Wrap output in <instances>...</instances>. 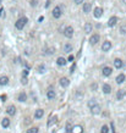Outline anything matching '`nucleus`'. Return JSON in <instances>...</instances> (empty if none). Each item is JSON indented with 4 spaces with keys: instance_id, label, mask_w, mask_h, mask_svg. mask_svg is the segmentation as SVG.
<instances>
[{
    "instance_id": "f257e3e1",
    "label": "nucleus",
    "mask_w": 126,
    "mask_h": 133,
    "mask_svg": "<svg viewBox=\"0 0 126 133\" xmlns=\"http://www.w3.org/2000/svg\"><path fill=\"white\" fill-rule=\"evenodd\" d=\"M28 22V20L26 19V17H21L16 21V23H15V27L17 29H23V27L26 26V23Z\"/></svg>"
},
{
    "instance_id": "f8f14e48",
    "label": "nucleus",
    "mask_w": 126,
    "mask_h": 133,
    "mask_svg": "<svg viewBox=\"0 0 126 133\" xmlns=\"http://www.w3.org/2000/svg\"><path fill=\"white\" fill-rule=\"evenodd\" d=\"M60 84H61V87H69V84H70V81H69V78H66V77H62V78H60Z\"/></svg>"
},
{
    "instance_id": "2f4dec72",
    "label": "nucleus",
    "mask_w": 126,
    "mask_h": 133,
    "mask_svg": "<svg viewBox=\"0 0 126 133\" xmlns=\"http://www.w3.org/2000/svg\"><path fill=\"white\" fill-rule=\"evenodd\" d=\"M27 82H28L27 77H22V79H21V83H22V84H27Z\"/></svg>"
},
{
    "instance_id": "f3484780",
    "label": "nucleus",
    "mask_w": 126,
    "mask_h": 133,
    "mask_svg": "<svg viewBox=\"0 0 126 133\" xmlns=\"http://www.w3.org/2000/svg\"><path fill=\"white\" fill-rule=\"evenodd\" d=\"M111 72H113L111 67H104V68H103V75H104L105 77L110 76V75H111Z\"/></svg>"
},
{
    "instance_id": "f704fd0d",
    "label": "nucleus",
    "mask_w": 126,
    "mask_h": 133,
    "mask_svg": "<svg viewBox=\"0 0 126 133\" xmlns=\"http://www.w3.org/2000/svg\"><path fill=\"white\" fill-rule=\"evenodd\" d=\"M54 121H56V117H55V118H54V117H51V118H50V121L48 122V126H51V123H53Z\"/></svg>"
},
{
    "instance_id": "7ed1b4c3",
    "label": "nucleus",
    "mask_w": 126,
    "mask_h": 133,
    "mask_svg": "<svg viewBox=\"0 0 126 133\" xmlns=\"http://www.w3.org/2000/svg\"><path fill=\"white\" fill-rule=\"evenodd\" d=\"M61 14H62V12H61V10H60L59 6H56L55 9L53 10V17H54V19H59V17L61 16Z\"/></svg>"
},
{
    "instance_id": "aec40b11",
    "label": "nucleus",
    "mask_w": 126,
    "mask_h": 133,
    "mask_svg": "<svg viewBox=\"0 0 126 133\" xmlns=\"http://www.w3.org/2000/svg\"><path fill=\"white\" fill-rule=\"evenodd\" d=\"M9 83V78L6 76H3L0 77V86H6Z\"/></svg>"
},
{
    "instance_id": "49530a36",
    "label": "nucleus",
    "mask_w": 126,
    "mask_h": 133,
    "mask_svg": "<svg viewBox=\"0 0 126 133\" xmlns=\"http://www.w3.org/2000/svg\"><path fill=\"white\" fill-rule=\"evenodd\" d=\"M0 5H1V0H0Z\"/></svg>"
},
{
    "instance_id": "58836bf2",
    "label": "nucleus",
    "mask_w": 126,
    "mask_h": 133,
    "mask_svg": "<svg viewBox=\"0 0 126 133\" xmlns=\"http://www.w3.org/2000/svg\"><path fill=\"white\" fill-rule=\"evenodd\" d=\"M27 75H28V70H25V71H23V77H26Z\"/></svg>"
},
{
    "instance_id": "412c9836",
    "label": "nucleus",
    "mask_w": 126,
    "mask_h": 133,
    "mask_svg": "<svg viewBox=\"0 0 126 133\" xmlns=\"http://www.w3.org/2000/svg\"><path fill=\"white\" fill-rule=\"evenodd\" d=\"M91 8H92V6H91V4H89V3H86V4L83 5L82 10H83V12H85V14H88V12L91 11Z\"/></svg>"
},
{
    "instance_id": "5701e85b",
    "label": "nucleus",
    "mask_w": 126,
    "mask_h": 133,
    "mask_svg": "<svg viewBox=\"0 0 126 133\" xmlns=\"http://www.w3.org/2000/svg\"><path fill=\"white\" fill-rule=\"evenodd\" d=\"M83 29H85V33H87V34L91 33V32H92V25H91V23H86Z\"/></svg>"
},
{
    "instance_id": "7c9ffc66",
    "label": "nucleus",
    "mask_w": 126,
    "mask_h": 133,
    "mask_svg": "<svg viewBox=\"0 0 126 133\" xmlns=\"http://www.w3.org/2000/svg\"><path fill=\"white\" fill-rule=\"evenodd\" d=\"M38 71L40 73H44V72H45V66H44V65H40V66L38 67Z\"/></svg>"
},
{
    "instance_id": "a18cd8bd",
    "label": "nucleus",
    "mask_w": 126,
    "mask_h": 133,
    "mask_svg": "<svg viewBox=\"0 0 126 133\" xmlns=\"http://www.w3.org/2000/svg\"><path fill=\"white\" fill-rule=\"evenodd\" d=\"M122 1H124V3H125V4H126V0H122Z\"/></svg>"
},
{
    "instance_id": "c9c22d12",
    "label": "nucleus",
    "mask_w": 126,
    "mask_h": 133,
    "mask_svg": "<svg viewBox=\"0 0 126 133\" xmlns=\"http://www.w3.org/2000/svg\"><path fill=\"white\" fill-rule=\"evenodd\" d=\"M37 5V0H32L31 1V6H36Z\"/></svg>"
},
{
    "instance_id": "c756f323",
    "label": "nucleus",
    "mask_w": 126,
    "mask_h": 133,
    "mask_svg": "<svg viewBox=\"0 0 126 133\" xmlns=\"http://www.w3.org/2000/svg\"><path fill=\"white\" fill-rule=\"evenodd\" d=\"M120 33H121V34H125L126 33V23L120 27Z\"/></svg>"
},
{
    "instance_id": "a878e982",
    "label": "nucleus",
    "mask_w": 126,
    "mask_h": 133,
    "mask_svg": "<svg viewBox=\"0 0 126 133\" xmlns=\"http://www.w3.org/2000/svg\"><path fill=\"white\" fill-rule=\"evenodd\" d=\"M39 128L38 127H31L29 129H27V133H38Z\"/></svg>"
},
{
    "instance_id": "6ab92c4d",
    "label": "nucleus",
    "mask_w": 126,
    "mask_h": 133,
    "mask_svg": "<svg viewBox=\"0 0 126 133\" xmlns=\"http://www.w3.org/2000/svg\"><path fill=\"white\" fill-rule=\"evenodd\" d=\"M66 59H64V57H58V60H56V64H58L59 66H65L66 65Z\"/></svg>"
},
{
    "instance_id": "4c0bfd02",
    "label": "nucleus",
    "mask_w": 126,
    "mask_h": 133,
    "mask_svg": "<svg viewBox=\"0 0 126 133\" xmlns=\"http://www.w3.org/2000/svg\"><path fill=\"white\" fill-rule=\"evenodd\" d=\"M0 17H4V9H0Z\"/></svg>"
},
{
    "instance_id": "4468645a",
    "label": "nucleus",
    "mask_w": 126,
    "mask_h": 133,
    "mask_svg": "<svg viewBox=\"0 0 126 133\" xmlns=\"http://www.w3.org/2000/svg\"><path fill=\"white\" fill-rule=\"evenodd\" d=\"M47 96H48L49 100H53V99H55V90H53V89H49L48 92H47Z\"/></svg>"
},
{
    "instance_id": "0eeeda50",
    "label": "nucleus",
    "mask_w": 126,
    "mask_h": 133,
    "mask_svg": "<svg viewBox=\"0 0 126 133\" xmlns=\"http://www.w3.org/2000/svg\"><path fill=\"white\" fill-rule=\"evenodd\" d=\"M98 42H99V34H93L91 39H89V43L92 44V45H94V44H97Z\"/></svg>"
},
{
    "instance_id": "72a5a7b5",
    "label": "nucleus",
    "mask_w": 126,
    "mask_h": 133,
    "mask_svg": "<svg viewBox=\"0 0 126 133\" xmlns=\"http://www.w3.org/2000/svg\"><path fill=\"white\" fill-rule=\"evenodd\" d=\"M97 88H98V84H97V83H93V84L91 86V89H92V90H96Z\"/></svg>"
},
{
    "instance_id": "b1692460",
    "label": "nucleus",
    "mask_w": 126,
    "mask_h": 133,
    "mask_svg": "<svg viewBox=\"0 0 126 133\" xmlns=\"http://www.w3.org/2000/svg\"><path fill=\"white\" fill-rule=\"evenodd\" d=\"M1 126L4 127V128H8L10 126V120L9 118H4L3 121H1Z\"/></svg>"
},
{
    "instance_id": "cd10ccee",
    "label": "nucleus",
    "mask_w": 126,
    "mask_h": 133,
    "mask_svg": "<svg viewBox=\"0 0 126 133\" xmlns=\"http://www.w3.org/2000/svg\"><path fill=\"white\" fill-rule=\"evenodd\" d=\"M64 50H65L66 53H71V51H72V47H71L70 44H65V47H64Z\"/></svg>"
},
{
    "instance_id": "c85d7f7f",
    "label": "nucleus",
    "mask_w": 126,
    "mask_h": 133,
    "mask_svg": "<svg viewBox=\"0 0 126 133\" xmlns=\"http://www.w3.org/2000/svg\"><path fill=\"white\" fill-rule=\"evenodd\" d=\"M109 132V128H108V126H102V128H100V133H108Z\"/></svg>"
},
{
    "instance_id": "a19ab883",
    "label": "nucleus",
    "mask_w": 126,
    "mask_h": 133,
    "mask_svg": "<svg viewBox=\"0 0 126 133\" xmlns=\"http://www.w3.org/2000/svg\"><path fill=\"white\" fill-rule=\"evenodd\" d=\"M74 1H75V3H76V4H81V3H82V1H83V0H74Z\"/></svg>"
},
{
    "instance_id": "e433bc0d",
    "label": "nucleus",
    "mask_w": 126,
    "mask_h": 133,
    "mask_svg": "<svg viewBox=\"0 0 126 133\" xmlns=\"http://www.w3.org/2000/svg\"><path fill=\"white\" fill-rule=\"evenodd\" d=\"M75 68H76V64H74V65H72V67H71V71H70V72H71V73H74Z\"/></svg>"
},
{
    "instance_id": "1a4fd4ad",
    "label": "nucleus",
    "mask_w": 126,
    "mask_h": 133,
    "mask_svg": "<svg viewBox=\"0 0 126 133\" xmlns=\"http://www.w3.org/2000/svg\"><path fill=\"white\" fill-rule=\"evenodd\" d=\"M116 22H117V17L113 16V17H110L109 21H108V26H109V27H114V26L116 25Z\"/></svg>"
},
{
    "instance_id": "4be33fe9",
    "label": "nucleus",
    "mask_w": 126,
    "mask_h": 133,
    "mask_svg": "<svg viewBox=\"0 0 126 133\" xmlns=\"http://www.w3.org/2000/svg\"><path fill=\"white\" fill-rule=\"evenodd\" d=\"M27 100V94L26 93H20V95H19V101H21V103H23V101H26Z\"/></svg>"
},
{
    "instance_id": "20e7f679",
    "label": "nucleus",
    "mask_w": 126,
    "mask_h": 133,
    "mask_svg": "<svg viewBox=\"0 0 126 133\" xmlns=\"http://www.w3.org/2000/svg\"><path fill=\"white\" fill-rule=\"evenodd\" d=\"M125 95H126V92L124 89H119L116 93V99L117 100H122V99L125 98Z\"/></svg>"
},
{
    "instance_id": "dca6fc26",
    "label": "nucleus",
    "mask_w": 126,
    "mask_h": 133,
    "mask_svg": "<svg viewBox=\"0 0 126 133\" xmlns=\"http://www.w3.org/2000/svg\"><path fill=\"white\" fill-rule=\"evenodd\" d=\"M122 65H124L122 60H120V59H115V60H114V66L116 67V68H121Z\"/></svg>"
},
{
    "instance_id": "423d86ee",
    "label": "nucleus",
    "mask_w": 126,
    "mask_h": 133,
    "mask_svg": "<svg viewBox=\"0 0 126 133\" xmlns=\"http://www.w3.org/2000/svg\"><path fill=\"white\" fill-rule=\"evenodd\" d=\"M100 110H102V109H100V105L99 104L94 105L93 107H91V112H92L93 115H98L99 112H100Z\"/></svg>"
},
{
    "instance_id": "9b49d317",
    "label": "nucleus",
    "mask_w": 126,
    "mask_h": 133,
    "mask_svg": "<svg viewBox=\"0 0 126 133\" xmlns=\"http://www.w3.org/2000/svg\"><path fill=\"white\" fill-rule=\"evenodd\" d=\"M6 112H8L10 116H14V115L16 114V107H15L14 105H10L9 107L6 109Z\"/></svg>"
},
{
    "instance_id": "393cba45",
    "label": "nucleus",
    "mask_w": 126,
    "mask_h": 133,
    "mask_svg": "<svg viewBox=\"0 0 126 133\" xmlns=\"http://www.w3.org/2000/svg\"><path fill=\"white\" fill-rule=\"evenodd\" d=\"M97 104H98V103H97V100H96V99H91V100L88 101V106H89V109H91V107H93L94 105H97Z\"/></svg>"
},
{
    "instance_id": "c03bdc74",
    "label": "nucleus",
    "mask_w": 126,
    "mask_h": 133,
    "mask_svg": "<svg viewBox=\"0 0 126 133\" xmlns=\"http://www.w3.org/2000/svg\"><path fill=\"white\" fill-rule=\"evenodd\" d=\"M113 127H114V123H111V128H113ZM113 133H116V132H115V131L113 129Z\"/></svg>"
},
{
    "instance_id": "473e14b6",
    "label": "nucleus",
    "mask_w": 126,
    "mask_h": 133,
    "mask_svg": "<svg viewBox=\"0 0 126 133\" xmlns=\"http://www.w3.org/2000/svg\"><path fill=\"white\" fill-rule=\"evenodd\" d=\"M53 53H54V49H53V48H50V49H48V50L45 51V54H48V55H51Z\"/></svg>"
},
{
    "instance_id": "ddd939ff",
    "label": "nucleus",
    "mask_w": 126,
    "mask_h": 133,
    "mask_svg": "<svg viewBox=\"0 0 126 133\" xmlns=\"http://www.w3.org/2000/svg\"><path fill=\"white\" fill-rule=\"evenodd\" d=\"M82 132H83L82 126H74L72 129H71V133H82Z\"/></svg>"
},
{
    "instance_id": "bb28decb",
    "label": "nucleus",
    "mask_w": 126,
    "mask_h": 133,
    "mask_svg": "<svg viewBox=\"0 0 126 133\" xmlns=\"http://www.w3.org/2000/svg\"><path fill=\"white\" fill-rule=\"evenodd\" d=\"M71 129H72V124L70 123V122H68L66 128H65V133H71Z\"/></svg>"
},
{
    "instance_id": "2eb2a0df",
    "label": "nucleus",
    "mask_w": 126,
    "mask_h": 133,
    "mask_svg": "<svg viewBox=\"0 0 126 133\" xmlns=\"http://www.w3.org/2000/svg\"><path fill=\"white\" fill-rule=\"evenodd\" d=\"M125 75L124 73H121V75H119V76L116 77V83L117 84H121V83H124L125 82Z\"/></svg>"
},
{
    "instance_id": "6e6552de",
    "label": "nucleus",
    "mask_w": 126,
    "mask_h": 133,
    "mask_svg": "<svg viewBox=\"0 0 126 133\" xmlns=\"http://www.w3.org/2000/svg\"><path fill=\"white\" fill-rule=\"evenodd\" d=\"M102 89H103V93L104 94H110V92H111V87L109 86L108 83H104L103 87H102Z\"/></svg>"
},
{
    "instance_id": "39448f33",
    "label": "nucleus",
    "mask_w": 126,
    "mask_h": 133,
    "mask_svg": "<svg viewBox=\"0 0 126 133\" xmlns=\"http://www.w3.org/2000/svg\"><path fill=\"white\" fill-rule=\"evenodd\" d=\"M110 48H111V43H110L109 40H105V42L103 43V45H102V50H103V51H109Z\"/></svg>"
},
{
    "instance_id": "f03ea898",
    "label": "nucleus",
    "mask_w": 126,
    "mask_h": 133,
    "mask_svg": "<svg viewBox=\"0 0 126 133\" xmlns=\"http://www.w3.org/2000/svg\"><path fill=\"white\" fill-rule=\"evenodd\" d=\"M64 34H65L66 38H72V36H74V28L71 26H68L65 28V31H64Z\"/></svg>"
},
{
    "instance_id": "37998d69",
    "label": "nucleus",
    "mask_w": 126,
    "mask_h": 133,
    "mask_svg": "<svg viewBox=\"0 0 126 133\" xmlns=\"http://www.w3.org/2000/svg\"><path fill=\"white\" fill-rule=\"evenodd\" d=\"M0 99H3V101H4V100L6 99V96H5V95H1V96H0Z\"/></svg>"
},
{
    "instance_id": "9d476101",
    "label": "nucleus",
    "mask_w": 126,
    "mask_h": 133,
    "mask_svg": "<svg viewBox=\"0 0 126 133\" xmlns=\"http://www.w3.org/2000/svg\"><path fill=\"white\" fill-rule=\"evenodd\" d=\"M93 15H94V17L99 19V17L103 15V9H102V8H96V9H94V12H93Z\"/></svg>"
},
{
    "instance_id": "79ce46f5",
    "label": "nucleus",
    "mask_w": 126,
    "mask_h": 133,
    "mask_svg": "<svg viewBox=\"0 0 126 133\" xmlns=\"http://www.w3.org/2000/svg\"><path fill=\"white\" fill-rule=\"evenodd\" d=\"M72 60H74V56H72V55H70V56H69V61H72Z\"/></svg>"
},
{
    "instance_id": "ea45409f",
    "label": "nucleus",
    "mask_w": 126,
    "mask_h": 133,
    "mask_svg": "<svg viewBox=\"0 0 126 133\" xmlns=\"http://www.w3.org/2000/svg\"><path fill=\"white\" fill-rule=\"evenodd\" d=\"M49 5H50V0H48V1L45 3V9H47V8H49Z\"/></svg>"
},
{
    "instance_id": "a211bd4d",
    "label": "nucleus",
    "mask_w": 126,
    "mask_h": 133,
    "mask_svg": "<svg viewBox=\"0 0 126 133\" xmlns=\"http://www.w3.org/2000/svg\"><path fill=\"white\" fill-rule=\"evenodd\" d=\"M43 115H44V111H43L42 109H38V110H36V112H34V117H36V118H42Z\"/></svg>"
}]
</instances>
